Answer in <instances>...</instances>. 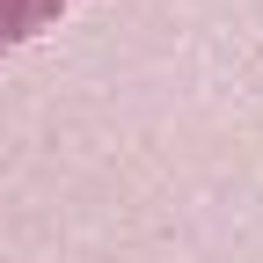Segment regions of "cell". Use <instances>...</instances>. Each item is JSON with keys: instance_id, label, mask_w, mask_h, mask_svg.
Segmentation results:
<instances>
[{"instance_id": "cell-1", "label": "cell", "mask_w": 263, "mask_h": 263, "mask_svg": "<svg viewBox=\"0 0 263 263\" xmlns=\"http://www.w3.org/2000/svg\"><path fill=\"white\" fill-rule=\"evenodd\" d=\"M66 15H73V0H0V59L22 51V44H37Z\"/></svg>"}]
</instances>
